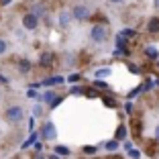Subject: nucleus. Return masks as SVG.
Returning a JSON list of instances; mask_svg holds the SVG:
<instances>
[{
  "label": "nucleus",
  "mask_w": 159,
  "mask_h": 159,
  "mask_svg": "<svg viewBox=\"0 0 159 159\" xmlns=\"http://www.w3.org/2000/svg\"><path fill=\"white\" fill-rule=\"evenodd\" d=\"M23 116H25V112L20 106H10V108H6V112H4V118L8 122H20Z\"/></svg>",
  "instance_id": "1"
},
{
  "label": "nucleus",
  "mask_w": 159,
  "mask_h": 159,
  "mask_svg": "<svg viewBox=\"0 0 159 159\" xmlns=\"http://www.w3.org/2000/svg\"><path fill=\"white\" fill-rule=\"evenodd\" d=\"M90 39H92L94 43H102L104 39H106V27H104V25H96V27L90 31Z\"/></svg>",
  "instance_id": "2"
},
{
  "label": "nucleus",
  "mask_w": 159,
  "mask_h": 159,
  "mask_svg": "<svg viewBox=\"0 0 159 159\" xmlns=\"http://www.w3.org/2000/svg\"><path fill=\"white\" fill-rule=\"evenodd\" d=\"M39 135H41L45 141L55 139V137H57V129H55V125H53L51 120H47L45 125H43V129H41V133H39Z\"/></svg>",
  "instance_id": "3"
},
{
  "label": "nucleus",
  "mask_w": 159,
  "mask_h": 159,
  "mask_svg": "<svg viewBox=\"0 0 159 159\" xmlns=\"http://www.w3.org/2000/svg\"><path fill=\"white\" fill-rule=\"evenodd\" d=\"M70 14H71V19H75V20H86L90 16V8L84 4H78V6H74V10Z\"/></svg>",
  "instance_id": "4"
},
{
  "label": "nucleus",
  "mask_w": 159,
  "mask_h": 159,
  "mask_svg": "<svg viewBox=\"0 0 159 159\" xmlns=\"http://www.w3.org/2000/svg\"><path fill=\"white\" fill-rule=\"evenodd\" d=\"M37 25H39V19L37 16H35V14H25L23 16V27L25 29H29V31H35V29H37Z\"/></svg>",
  "instance_id": "5"
},
{
  "label": "nucleus",
  "mask_w": 159,
  "mask_h": 159,
  "mask_svg": "<svg viewBox=\"0 0 159 159\" xmlns=\"http://www.w3.org/2000/svg\"><path fill=\"white\" fill-rule=\"evenodd\" d=\"M53 59H55V55H53L51 51H45V53L39 55V66H41V67H49L53 63Z\"/></svg>",
  "instance_id": "6"
},
{
  "label": "nucleus",
  "mask_w": 159,
  "mask_h": 159,
  "mask_svg": "<svg viewBox=\"0 0 159 159\" xmlns=\"http://www.w3.org/2000/svg\"><path fill=\"white\" fill-rule=\"evenodd\" d=\"M66 80L61 78V75H55V78H47V80H43L39 86H53V84H63Z\"/></svg>",
  "instance_id": "7"
},
{
  "label": "nucleus",
  "mask_w": 159,
  "mask_h": 159,
  "mask_svg": "<svg viewBox=\"0 0 159 159\" xmlns=\"http://www.w3.org/2000/svg\"><path fill=\"white\" fill-rule=\"evenodd\" d=\"M31 67H33V66H31V61H29V59H20L19 61V71H20V74H29Z\"/></svg>",
  "instance_id": "8"
},
{
  "label": "nucleus",
  "mask_w": 159,
  "mask_h": 159,
  "mask_svg": "<svg viewBox=\"0 0 159 159\" xmlns=\"http://www.w3.org/2000/svg\"><path fill=\"white\" fill-rule=\"evenodd\" d=\"M145 55L149 57V59H155V61H157L159 59V49H157V47H147V49H145Z\"/></svg>",
  "instance_id": "9"
},
{
  "label": "nucleus",
  "mask_w": 159,
  "mask_h": 159,
  "mask_svg": "<svg viewBox=\"0 0 159 159\" xmlns=\"http://www.w3.org/2000/svg\"><path fill=\"white\" fill-rule=\"evenodd\" d=\"M53 151H55V155H57V157H67V155H70V149H67L66 145H57Z\"/></svg>",
  "instance_id": "10"
},
{
  "label": "nucleus",
  "mask_w": 159,
  "mask_h": 159,
  "mask_svg": "<svg viewBox=\"0 0 159 159\" xmlns=\"http://www.w3.org/2000/svg\"><path fill=\"white\" fill-rule=\"evenodd\" d=\"M37 135H39V133H35V131L31 133V137H29V139L23 143V149H29L31 145H35V143H37Z\"/></svg>",
  "instance_id": "11"
},
{
  "label": "nucleus",
  "mask_w": 159,
  "mask_h": 159,
  "mask_svg": "<svg viewBox=\"0 0 159 159\" xmlns=\"http://www.w3.org/2000/svg\"><path fill=\"white\" fill-rule=\"evenodd\" d=\"M110 74H112V70H110V67H100V70H96V74H94V75L100 80V78H108Z\"/></svg>",
  "instance_id": "12"
},
{
  "label": "nucleus",
  "mask_w": 159,
  "mask_h": 159,
  "mask_svg": "<svg viewBox=\"0 0 159 159\" xmlns=\"http://www.w3.org/2000/svg\"><path fill=\"white\" fill-rule=\"evenodd\" d=\"M31 14H35L37 19H39V16H43V14H45V6H43L41 2H37V4L33 6V12H31Z\"/></svg>",
  "instance_id": "13"
},
{
  "label": "nucleus",
  "mask_w": 159,
  "mask_h": 159,
  "mask_svg": "<svg viewBox=\"0 0 159 159\" xmlns=\"http://www.w3.org/2000/svg\"><path fill=\"white\" fill-rule=\"evenodd\" d=\"M55 98H57V96H55V92H51V90H47V92L41 96V100H43V102H49V104H51Z\"/></svg>",
  "instance_id": "14"
},
{
  "label": "nucleus",
  "mask_w": 159,
  "mask_h": 159,
  "mask_svg": "<svg viewBox=\"0 0 159 159\" xmlns=\"http://www.w3.org/2000/svg\"><path fill=\"white\" fill-rule=\"evenodd\" d=\"M135 35H137V31H133V29H122L120 33H118V37L129 39V37H135Z\"/></svg>",
  "instance_id": "15"
},
{
  "label": "nucleus",
  "mask_w": 159,
  "mask_h": 159,
  "mask_svg": "<svg viewBox=\"0 0 159 159\" xmlns=\"http://www.w3.org/2000/svg\"><path fill=\"white\" fill-rule=\"evenodd\" d=\"M126 133H129V131H126V126L120 125V126L116 129V139H118V141H120V139H126Z\"/></svg>",
  "instance_id": "16"
},
{
  "label": "nucleus",
  "mask_w": 159,
  "mask_h": 159,
  "mask_svg": "<svg viewBox=\"0 0 159 159\" xmlns=\"http://www.w3.org/2000/svg\"><path fill=\"white\" fill-rule=\"evenodd\" d=\"M70 19H71V14H70V12H61V14H59V23L63 25V27L70 23Z\"/></svg>",
  "instance_id": "17"
},
{
  "label": "nucleus",
  "mask_w": 159,
  "mask_h": 159,
  "mask_svg": "<svg viewBox=\"0 0 159 159\" xmlns=\"http://www.w3.org/2000/svg\"><path fill=\"white\" fill-rule=\"evenodd\" d=\"M149 31H151V33H157V31H159V19H153L149 23Z\"/></svg>",
  "instance_id": "18"
},
{
  "label": "nucleus",
  "mask_w": 159,
  "mask_h": 159,
  "mask_svg": "<svg viewBox=\"0 0 159 159\" xmlns=\"http://www.w3.org/2000/svg\"><path fill=\"white\" fill-rule=\"evenodd\" d=\"M104 147L108 151H114V149H118V141H108V143H104Z\"/></svg>",
  "instance_id": "19"
},
{
  "label": "nucleus",
  "mask_w": 159,
  "mask_h": 159,
  "mask_svg": "<svg viewBox=\"0 0 159 159\" xmlns=\"http://www.w3.org/2000/svg\"><path fill=\"white\" fill-rule=\"evenodd\" d=\"M94 88H96V90H106L108 88V86H106V82H102V80H96V82H94Z\"/></svg>",
  "instance_id": "20"
},
{
  "label": "nucleus",
  "mask_w": 159,
  "mask_h": 159,
  "mask_svg": "<svg viewBox=\"0 0 159 159\" xmlns=\"http://www.w3.org/2000/svg\"><path fill=\"white\" fill-rule=\"evenodd\" d=\"M141 92H145V90H143V86H139V88H135V90H133V92L129 94V98H135V96H139Z\"/></svg>",
  "instance_id": "21"
},
{
  "label": "nucleus",
  "mask_w": 159,
  "mask_h": 159,
  "mask_svg": "<svg viewBox=\"0 0 159 159\" xmlns=\"http://www.w3.org/2000/svg\"><path fill=\"white\" fill-rule=\"evenodd\" d=\"M61 102H63V98H61V96H57V98H55V100H53V102H51V104H49V106H51V108H57V106H59V104H61Z\"/></svg>",
  "instance_id": "22"
},
{
  "label": "nucleus",
  "mask_w": 159,
  "mask_h": 159,
  "mask_svg": "<svg viewBox=\"0 0 159 159\" xmlns=\"http://www.w3.org/2000/svg\"><path fill=\"white\" fill-rule=\"evenodd\" d=\"M84 153H86V155H94V153H96V147L86 145V147H84Z\"/></svg>",
  "instance_id": "23"
},
{
  "label": "nucleus",
  "mask_w": 159,
  "mask_h": 159,
  "mask_svg": "<svg viewBox=\"0 0 159 159\" xmlns=\"http://www.w3.org/2000/svg\"><path fill=\"white\" fill-rule=\"evenodd\" d=\"M102 102L106 104V106H110V108H114V106H116V104H114V100H112V98H106V96H104V100H102Z\"/></svg>",
  "instance_id": "24"
},
{
  "label": "nucleus",
  "mask_w": 159,
  "mask_h": 159,
  "mask_svg": "<svg viewBox=\"0 0 159 159\" xmlns=\"http://www.w3.org/2000/svg\"><path fill=\"white\" fill-rule=\"evenodd\" d=\"M129 155H131L133 159H139V157H141V153H139L137 149H129Z\"/></svg>",
  "instance_id": "25"
},
{
  "label": "nucleus",
  "mask_w": 159,
  "mask_h": 159,
  "mask_svg": "<svg viewBox=\"0 0 159 159\" xmlns=\"http://www.w3.org/2000/svg\"><path fill=\"white\" fill-rule=\"evenodd\" d=\"M6 47H8V45H6V41H4V39H0V55L6 51Z\"/></svg>",
  "instance_id": "26"
},
{
  "label": "nucleus",
  "mask_w": 159,
  "mask_h": 159,
  "mask_svg": "<svg viewBox=\"0 0 159 159\" xmlns=\"http://www.w3.org/2000/svg\"><path fill=\"white\" fill-rule=\"evenodd\" d=\"M71 94H75V96H78V94H84V90L80 88V86H74V88H71Z\"/></svg>",
  "instance_id": "27"
},
{
  "label": "nucleus",
  "mask_w": 159,
  "mask_h": 159,
  "mask_svg": "<svg viewBox=\"0 0 159 159\" xmlns=\"http://www.w3.org/2000/svg\"><path fill=\"white\" fill-rule=\"evenodd\" d=\"M80 80V74H71L70 78H67V82H71V84H74V82H78Z\"/></svg>",
  "instance_id": "28"
},
{
  "label": "nucleus",
  "mask_w": 159,
  "mask_h": 159,
  "mask_svg": "<svg viewBox=\"0 0 159 159\" xmlns=\"http://www.w3.org/2000/svg\"><path fill=\"white\" fill-rule=\"evenodd\" d=\"M41 112H43V108H41V106H39V104H37V106L33 108V114H35V116H39V114H41Z\"/></svg>",
  "instance_id": "29"
},
{
  "label": "nucleus",
  "mask_w": 159,
  "mask_h": 159,
  "mask_svg": "<svg viewBox=\"0 0 159 159\" xmlns=\"http://www.w3.org/2000/svg\"><path fill=\"white\" fill-rule=\"evenodd\" d=\"M86 96H88V98H96L98 94H96V90H88V92H86Z\"/></svg>",
  "instance_id": "30"
},
{
  "label": "nucleus",
  "mask_w": 159,
  "mask_h": 159,
  "mask_svg": "<svg viewBox=\"0 0 159 159\" xmlns=\"http://www.w3.org/2000/svg\"><path fill=\"white\" fill-rule=\"evenodd\" d=\"M0 84H8V78H6V75H2V74H0Z\"/></svg>",
  "instance_id": "31"
},
{
  "label": "nucleus",
  "mask_w": 159,
  "mask_h": 159,
  "mask_svg": "<svg viewBox=\"0 0 159 159\" xmlns=\"http://www.w3.org/2000/svg\"><path fill=\"white\" fill-rule=\"evenodd\" d=\"M27 96H29V98H35V96H37V92H35V90H31V88H29V92H27Z\"/></svg>",
  "instance_id": "32"
},
{
  "label": "nucleus",
  "mask_w": 159,
  "mask_h": 159,
  "mask_svg": "<svg viewBox=\"0 0 159 159\" xmlns=\"http://www.w3.org/2000/svg\"><path fill=\"white\" fill-rule=\"evenodd\" d=\"M129 70H131L133 74H137V71H139V67H137V66H133V63H129Z\"/></svg>",
  "instance_id": "33"
},
{
  "label": "nucleus",
  "mask_w": 159,
  "mask_h": 159,
  "mask_svg": "<svg viewBox=\"0 0 159 159\" xmlns=\"http://www.w3.org/2000/svg\"><path fill=\"white\" fill-rule=\"evenodd\" d=\"M33 159H45V155H43L41 151H37V153H35V157H33Z\"/></svg>",
  "instance_id": "34"
},
{
  "label": "nucleus",
  "mask_w": 159,
  "mask_h": 159,
  "mask_svg": "<svg viewBox=\"0 0 159 159\" xmlns=\"http://www.w3.org/2000/svg\"><path fill=\"white\" fill-rule=\"evenodd\" d=\"M33 126H35V118H31V120H29V129H31V133H33Z\"/></svg>",
  "instance_id": "35"
},
{
  "label": "nucleus",
  "mask_w": 159,
  "mask_h": 159,
  "mask_svg": "<svg viewBox=\"0 0 159 159\" xmlns=\"http://www.w3.org/2000/svg\"><path fill=\"white\" fill-rule=\"evenodd\" d=\"M35 151H43V145H41V143H35Z\"/></svg>",
  "instance_id": "36"
},
{
  "label": "nucleus",
  "mask_w": 159,
  "mask_h": 159,
  "mask_svg": "<svg viewBox=\"0 0 159 159\" xmlns=\"http://www.w3.org/2000/svg\"><path fill=\"white\" fill-rule=\"evenodd\" d=\"M12 0H0V4H10Z\"/></svg>",
  "instance_id": "37"
},
{
  "label": "nucleus",
  "mask_w": 159,
  "mask_h": 159,
  "mask_svg": "<svg viewBox=\"0 0 159 159\" xmlns=\"http://www.w3.org/2000/svg\"><path fill=\"white\" fill-rule=\"evenodd\" d=\"M155 139L159 141V126H157V129H155Z\"/></svg>",
  "instance_id": "38"
},
{
  "label": "nucleus",
  "mask_w": 159,
  "mask_h": 159,
  "mask_svg": "<svg viewBox=\"0 0 159 159\" xmlns=\"http://www.w3.org/2000/svg\"><path fill=\"white\" fill-rule=\"evenodd\" d=\"M47 159H59V157H57V155L53 153V155H49V157H47Z\"/></svg>",
  "instance_id": "39"
},
{
  "label": "nucleus",
  "mask_w": 159,
  "mask_h": 159,
  "mask_svg": "<svg viewBox=\"0 0 159 159\" xmlns=\"http://www.w3.org/2000/svg\"><path fill=\"white\" fill-rule=\"evenodd\" d=\"M153 84H157V86H159V75H157V78L153 80Z\"/></svg>",
  "instance_id": "40"
},
{
  "label": "nucleus",
  "mask_w": 159,
  "mask_h": 159,
  "mask_svg": "<svg viewBox=\"0 0 159 159\" xmlns=\"http://www.w3.org/2000/svg\"><path fill=\"white\" fill-rule=\"evenodd\" d=\"M110 2H114V4H116V2H122V0H110Z\"/></svg>",
  "instance_id": "41"
},
{
  "label": "nucleus",
  "mask_w": 159,
  "mask_h": 159,
  "mask_svg": "<svg viewBox=\"0 0 159 159\" xmlns=\"http://www.w3.org/2000/svg\"><path fill=\"white\" fill-rule=\"evenodd\" d=\"M155 4H159V0H155Z\"/></svg>",
  "instance_id": "42"
},
{
  "label": "nucleus",
  "mask_w": 159,
  "mask_h": 159,
  "mask_svg": "<svg viewBox=\"0 0 159 159\" xmlns=\"http://www.w3.org/2000/svg\"><path fill=\"white\" fill-rule=\"evenodd\" d=\"M157 66H159V59H157Z\"/></svg>",
  "instance_id": "43"
}]
</instances>
